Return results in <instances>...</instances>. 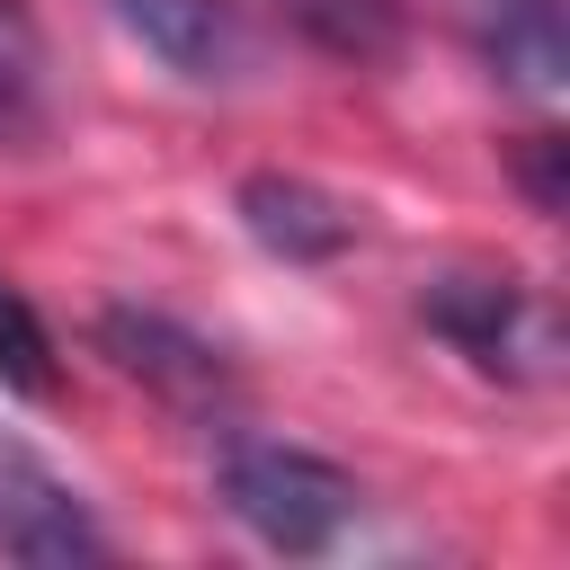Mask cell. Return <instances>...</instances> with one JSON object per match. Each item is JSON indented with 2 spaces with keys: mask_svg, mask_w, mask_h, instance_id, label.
I'll use <instances>...</instances> for the list:
<instances>
[{
  "mask_svg": "<svg viewBox=\"0 0 570 570\" xmlns=\"http://www.w3.org/2000/svg\"><path fill=\"white\" fill-rule=\"evenodd\" d=\"M214 499L285 561H321L365 508L347 463L285 445V436H240V428H223V445H214Z\"/></svg>",
  "mask_w": 570,
  "mask_h": 570,
  "instance_id": "cell-1",
  "label": "cell"
},
{
  "mask_svg": "<svg viewBox=\"0 0 570 570\" xmlns=\"http://www.w3.org/2000/svg\"><path fill=\"white\" fill-rule=\"evenodd\" d=\"M419 321L490 383H552L561 365V321L543 303V285H525L517 267H445L419 285Z\"/></svg>",
  "mask_w": 570,
  "mask_h": 570,
  "instance_id": "cell-2",
  "label": "cell"
},
{
  "mask_svg": "<svg viewBox=\"0 0 570 570\" xmlns=\"http://www.w3.org/2000/svg\"><path fill=\"white\" fill-rule=\"evenodd\" d=\"M98 347H107V365L116 374H134L142 392H160L169 410H187V419H214V410H232V356L205 338V330H187V321H169V312H142V303H107L98 312Z\"/></svg>",
  "mask_w": 570,
  "mask_h": 570,
  "instance_id": "cell-3",
  "label": "cell"
},
{
  "mask_svg": "<svg viewBox=\"0 0 570 570\" xmlns=\"http://www.w3.org/2000/svg\"><path fill=\"white\" fill-rule=\"evenodd\" d=\"M107 525L89 517V499L45 463L27 454L18 436H0V561H36V570H62V561H107Z\"/></svg>",
  "mask_w": 570,
  "mask_h": 570,
  "instance_id": "cell-4",
  "label": "cell"
},
{
  "mask_svg": "<svg viewBox=\"0 0 570 570\" xmlns=\"http://www.w3.org/2000/svg\"><path fill=\"white\" fill-rule=\"evenodd\" d=\"M107 18L160 71H178L196 89H232L258 62V36H249V9L240 0H107Z\"/></svg>",
  "mask_w": 570,
  "mask_h": 570,
  "instance_id": "cell-5",
  "label": "cell"
},
{
  "mask_svg": "<svg viewBox=\"0 0 570 570\" xmlns=\"http://www.w3.org/2000/svg\"><path fill=\"white\" fill-rule=\"evenodd\" d=\"M454 27L499 89L534 107L570 89V0H454Z\"/></svg>",
  "mask_w": 570,
  "mask_h": 570,
  "instance_id": "cell-6",
  "label": "cell"
},
{
  "mask_svg": "<svg viewBox=\"0 0 570 570\" xmlns=\"http://www.w3.org/2000/svg\"><path fill=\"white\" fill-rule=\"evenodd\" d=\"M232 214H240V232H249L267 258H285V267H330V258L356 249V232H365L338 187L294 178V169H249V178L232 187Z\"/></svg>",
  "mask_w": 570,
  "mask_h": 570,
  "instance_id": "cell-7",
  "label": "cell"
},
{
  "mask_svg": "<svg viewBox=\"0 0 570 570\" xmlns=\"http://www.w3.org/2000/svg\"><path fill=\"white\" fill-rule=\"evenodd\" d=\"M312 53L330 62H356V71H383L401 45H410V0H267Z\"/></svg>",
  "mask_w": 570,
  "mask_h": 570,
  "instance_id": "cell-8",
  "label": "cell"
},
{
  "mask_svg": "<svg viewBox=\"0 0 570 570\" xmlns=\"http://www.w3.org/2000/svg\"><path fill=\"white\" fill-rule=\"evenodd\" d=\"M53 125V53L27 0H0V142H36Z\"/></svg>",
  "mask_w": 570,
  "mask_h": 570,
  "instance_id": "cell-9",
  "label": "cell"
},
{
  "mask_svg": "<svg viewBox=\"0 0 570 570\" xmlns=\"http://www.w3.org/2000/svg\"><path fill=\"white\" fill-rule=\"evenodd\" d=\"M0 392H18V401L53 392V330L9 276H0Z\"/></svg>",
  "mask_w": 570,
  "mask_h": 570,
  "instance_id": "cell-10",
  "label": "cell"
},
{
  "mask_svg": "<svg viewBox=\"0 0 570 570\" xmlns=\"http://www.w3.org/2000/svg\"><path fill=\"white\" fill-rule=\"evenodd\" d=\"M561 134H525V151H517V187H525V205L534 214H561Z\"/></svg>",
  "mask_w": 570,
  "mask_h": 570,
  "instance_id": "cell-11",
  "label": "cell"
}]
</instances>
